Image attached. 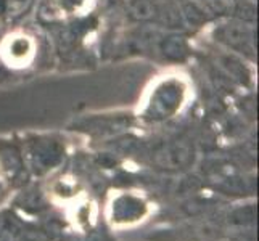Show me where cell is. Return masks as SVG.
Instances as JSON below:
<instances>
[{
    "instance_id": "cell-7",
    "label": "cell",
    "mask_w": 259,
    "mask_h": 241,
    "mask_svg": "<svg viewBox=\"0 0 259 241\" xmlns=\"http://www.w3.org/2000/svg\"><path fill=\"white\" fill-rule=\"evenodd\" d=\"M132 116L131 114H98V116H87V118L79 119L74 126H77L81 130H91V132H113L116 129H124L129 127L132 122Z\"/></svg>"
},
{
    "instance_id": "cell-1",
    "label": "cell",
    "mask_w": 259,
    "mask_h": 241,
    "mask_svg": "<svg viewBox=\"0 0 259 241\" xmlns=\"http://www.w3.org/2000/svg\"><path fill=\"white\" fill-rule=\"evenodd\" d=\"M190 90L192 84L184 74L159 76L148 88L139 118L148 124H159L174 118L189 102Z\"/></svg>"
},
{
    "instance_id": "cell-8",
    "label": "cell",
    "mask_w": 259,
    "mask_h": 241,
    "mask_svg": "<svg viewBox=\"0 0 259 241\" xmlns=\"http://www.w3.org/2000/svg\"><path fill=\"white\" fill-rule=\"evenodd\" d=\"M39 0H0V26L10 29L28 16Z\"/></svg>"
},
{
    "instance_id": "cell-3",
    "label": "cell",
    "mask_w": 259,
    "mask_h": 241,
    "mask_svg": "<svg viewBox=\"0 0 259 241\" xmlns=\"http://www.w3.org/2000/svg\"><path fill=\"white\" fill-rule=\"evenodd\" d=\"M208 28L212 45L256 65V23L227 16L214 21Z\"/></svg>"
},
{
    "instance_id": "cell-2",
    "label": "cell",
    "mask_w": 259,
    "mask_h": 241,
    "mask_svg": "<svg viewBox=\"0 0 259 241\" xmlns=\"http://www.w3.org/2000/svg\"><path fill=\"white\" fill-rule=\"evenodd\" d=\"M46 42L37 29L13 26L0 35V63L12 76L29 73L42 65Z\"/></svg>"
},
{
    "instance_id": "cell-10",
    "label": "cell",
    "mask_w": 259,
    "mask_h": 241,
    "mask_svg": "<svg viewBox=\"0 0 259 241\" xmlns=\"http://www.w3.org/2000/svg\"><path fill=\"white\" fill-rule=\"evenodd\" d=\"M167 2H172V4H179V2H182V0H167Z\"/></svg>"
},
{
    "instance_id": "cell-5",
    "label": "cell",
    "mask_w": 259,
    "mask_h": 241,
    "mask_svg": "<svg viewBox=\"0 0 259 241\" xmlns=\"http://www.w3.org/2000/svg\"><path fill=\"white\" fill-rule=\"evenodd\" d=\"M24 158L35 174H44L57 167L65 158V143L57 135H31L23 141Z\"/></svg>"
},
{
    "instance_id": "cell-6",
    "label": "cell",
    "mask_w": 259,
    "mask_h": 241,
    "mask_svg": "<svg viewBox=\"0 0 259 241\" xmlns=\"http://www.w3.org/2000/svg\"><path fill=\"white\" fill-rule=\"evenodd\" d=\"M26 158L18 141L0 140V167L12 180H20L26 175Z\"/></svg>"
},
{
    "instance_id": "cell-4",
    "label": "cell",
    "mask_w": 259,
    "mask_h": 241,
    "mask_svg": "<svg viewBox=\"0 0 259 241\" xmlns=\"http://www.w3.org/2000/svg\"><path fill=\"white\" fill-rule=\"evenodd\" d=\"M122 2L126 16L132 23L153 26L164 31L187 32L177 4L167 0H122Z\"/></svg>"
},
{
    "instance_id": "cell-9",
    "label": "cell",
    "mask_w": 259,
    "mask_h": 241,
    "mask_svg": "<svg viewBox=\"0 0 259 241\" xmlns=\"http://www.w3.org/2000/svg\"><path fill=\"white\" fill-rule=\"evenodd\" d=\"M10 77H13V76L2 66V63H0V82H4V80H8Z\"/></svg>"
}]
</instances>
